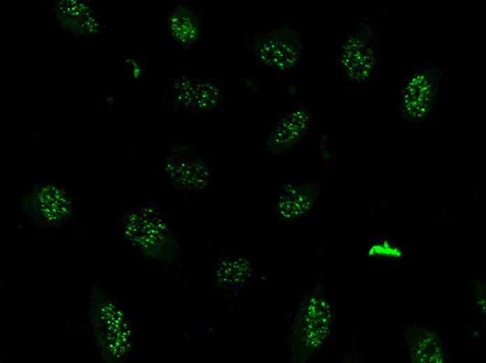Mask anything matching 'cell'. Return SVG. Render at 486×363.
Wrapping results in <instances>:
<instances>
[{
    "label": "cell",
    "instance_id": "1",
    "mask_svg": "<svg viewBox=\"0 0 486 363\" xmlns=\"http://www.w3.org/2000/svg\"><path fill=\"white\" fill-rule=\"evenodd\" d=\"M256 54L264 65L280 71L297 67L302 53L300 31L295 27L284 25L258 37L255 42Z\"/></svg>",
    "mask_w": 486,
    "mask_h": 363
},
{
    "label": "cell",
    "instance_id": "2",
    "mask_svg": "<svg viewBox=\"0 0 486 363\" xmlns=\"http://www.w3.org/2000/svg\"><path fill=\"white\" fill-rule=\"evenodd\" d=\"M309 115L304 110L289 114L274 131L269 142L285 149L300 138L309 126Z\"/></svg>",
    "mask_w": 486,
    "mask_h": 363
}]
</instances>
